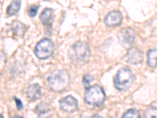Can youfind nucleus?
I'll return each instance as SVG.
<instances>
[{"mask_svg": "<svg viewBox=\"0 0 157 118\" xmlns=\"http://www.w3.org/2000/svg\"><path fill=\"white\" fill-rule=\"evenodd\" d=\"M105 98V91L99 85H94L86 88L84 101L90 107H100L104 104Z\"/></svg>", "mask_w": 157, "mask_h": 118, "instance_id": "3", "label": "nucleus"}, {"mask_svg": "<svg viewBox=\"0 0 157 118\" xmlns=\"http://www.w3.org/2000/svg\"><path fill=\"white\" fill-rule=\"evenodd\" d=\"M134 81L132 70L128 67H123L118 70L114 78L115 87L119 91H126L131 87Z\"/></svg>", "mask_w": 157, "mask_h": 118, "instance_id": "4", "label": "nucleus"}, {"mask_svg": "<svg viewBox=\"0 0 157 118\" xmlns=\"http://www.w3.org/2000/svg\"><path fill=\"white\" fill-rule=\"evenodd\" d=\"M68 56L71 62L75 65H84L87 63L90 57V50L86 43L75 42L68 50Z\"/></svg>", "mask_w": 157, "mask_h": 118, "instance_id": "1", "label": "nucleus"}, {"mask_svg": "<svg viewBox=\"0 0 157 118\" xmlns=\"http://www.w3.org/2000/svg\"><path fill=\"white\" fill-rule=\"evenodd\" d=\"M21 0H13L7 7L6 14L10 17L17 15L21 9Z\"/></svg>", "mask_w": 157, "mask_h": 118, "instance_id": "14", "label": "nucleus"}, {"mask_svg": "<svg viewBox=\"0 0 157 118\" xmlns=\"http://www.w3.org/2000/svg\"><path fill=\"white\" fill-rule=\"evenodd\" d=\"M13 100H14V102H16V106L18 110H21V109H23L24 108L23 102L21 101V99H19V98H17V97H13Z\"/></svg>", "mask_w": 157, "mask_h": 118, "instance_id": "20", "label": "nucleus"}, {"mask_svg": "<svg viewBox=\"0 0 157 118\" xmlns=\"http://www.w3.org/2000/svg\"><path fill=\"white\" fill-rule=\"evenodd\" d=\"M39 8V6L38 5H33L29 6V7L28 8V14H29V17H30V18H34L35 16H36Z\"/></svg>", "mask_w": 157, "mask_h": 118, "instance_id": "18", "label": "nucleus"}, {"mask_svg": "<svg viewBox=\"0 0 157 118\" xmlns=\"http://www.w3.org/2000/svg\"><path fill=\"white\" fill-rule=\"evenodd\" d=\"M60 109L65 113H74L78 109V102L75 97L68 95L59 101Z\"/></svg>", "mask_w": 157, "mask_h": 118, "instance_id": "6", "label": "nucleus"}, {"mask_svg": "<svg viewBox=\"0 0 157 118\" xmlns=\"http://www.w3.org/2000/svg\"><path fill=\"white\" fill-rule=\"evenodd\" d=\"M29 27L25 25L23 22H21L19 21H14L11 25V29H12L13 34L17 36L23 37L26 31L28 30Z\"/></svg>", "mask_w": 157, "mask_h": 118, "instance_id": "12", "label": "nucleus"}, {"mask_svg": "<svg viewBox=\"0 0 157 118\" xmlns=\"http://www.w3.org/2000/svg\"><path fill=\"white\" fill-rule=\"evenodd\" d=\"M143 52L136 47L130 48L127 54V62L130 65H138L143 61Z\"/></svg>", "mask_w": 157, "mask_h": 118, "instance_id": "9", "label": "nucleus"}, {"mask_svg": "<svg viewBox=\"0 0 157 118\" xmlns=\"http://www.w3.org/2000/svg\"><path fill=\"white\" fill-rule=\"evenodd\" d=\"M13 117H23V116H17H17H13Z\"/></svg>", "mask_w": 157, "mask_h": 118, "instance_id": "21", "label": "nucleus"}, {"mask_svg": "<svg viewBox=\"0 0 157 118\" xmlns=\"http://www.w3.org/2000/svg\"><path fill=\"white\" fill-rule=\"evenodd\" d=\"M119 40L122 46L130 48L135 40V32L131 28H127L120 31L119 33Z\"/></svg>", "mask_w": 157, "mask_h": 118, "instance_id": "7", "label": "nucleus"}, {"mask_svg": "<svg viewBox=\"0 0 157 118\" xmlns=\"http://www.w3.org/2000/svg\"><path fill=\"white\" fill-rule=\"evenodd\" d=\"M28 98L29 100L35 102L38 100L42 97V88L38 84H31L28 88L27 92H26Z\"/></svg>", "mask_w": 157, "mask_h": 118, "instance_id": "10", "label": "nucleus"}, {"mask_svg": "<svg viewBox=\"0 0 157 118\" xmlns=\"http://www.w3.org/2000/svg\"><path fill=\"white\" fill-rule=\"evenodd\" d=\"M55 50V46L52 40L45 38L39 42L35 47L34 53L40 60L48 59L53 56Z\"/></svg>", "mask_w": 157, "mask_h": 118, "instance_id": "5", "label": "nucleus"}, {"mask_svg": "<svg viewBox=\"0 0 157 118\" xmlns=\"http://www.w3.org/2000/svg\"><path fill=\"white\" fill-rule=\"evenodd\" d=\"M48 86L53 91L61 92L64 91L70 83V75L64 69H57L49 76L47 80Z\"/></svg>", "mask_w": 157, "mask_h": 118, "instance_id": "2", "label": "nucleus"}, {"mask_svg": "<svg viewBox=\"0 0 157 118\" xmlns=\"http://www.w3.org/2000/svg\"><path fill=\"white\" fill-rule=\"evenodd\" d=\"M156 106H150L145 111L144 116L145 117H156L157 112H156Z\"/></svg>", "mask_w": 157, "mask_h": 118, "instance_id": "17", "label": "nucleus"}, {"mask_svg": "<svg viewBox=\"0 0 157 118\" xmlns=\"http://www.w3.org/2000/svg\"><path fill=\"white\" fill-rule=\"evenodd\" d=\"M122 117H124V118H127V117L139 118V117H141V114H140L139 111L137 110V109H127L125 113H123V116H122Z\"/></svg>", "mask_w": 157, "mask_h": 118, "instance_id": "16", "label": "nucleus"}, {"mask_svg": "<svg viewBox=\"0 0 157 118\" xmlns=\"http://www.w3.org/2000/svg\"><path fill=\"white\" fill-rule=\"evenodd\" d=\"M123 22V14L119 10H113L109 13L104 20V23L108 27H117Z\"/></svg>", "mask_w": 157, "mask_h": 118, "instance_id": "8", "label": "nucleus"}, {"mask_svg": "<svg viewBox=\"0 0 157 118\" xmlns=\"http://www.w3.org/2000/svg\"><path fill=\"white\" fill-rule=\"evenodd\" d=\"M0 117H3V116L2 114H0Z\"/></svg>", "mask_w": 157, "mask_h": 118, "instance_id": "22", "label": "nucleus"}, {"mask_svg": "<svg viewBox=\"0 0 157 118\" xmlns=\"http://www.w3.org/2000/svg\"><path fill=\"white\" fill-rule=\"evenodd\" d=\"M54 18V10L51 8H45L40 14L39 19L43 25L51 26Z\"/></svg>", "mask_w": 157, "mask_h": 118, "instance_id": "11", "label": "nucleus"}, {"mask_svg": "<svg viewBox=\"0 0 157 118\" xmlns=\"http://www.w3.org/2000/svg\"><path fill=\"white\" fill-rule=\"evenodd\" d=\"M35 113L39 117H45V116H48L51 114V109L48 106V104L41 102L36 106V109H35Z\"/></svg>", "mask_w": 157, "mask_h": 118, "instance_id": "13", "label": "nucleus"}, {"mask_svg": "<svg viewBox=\"0 0 157 118\" xmlns=\"http://www.w3.org/2000/svg\"><path fill=\"white\" fill-rule=\"evenodd\" d=\"M93 81L94 77L92 75H90V74H86V75H84L83 79H82V83H83L85 88H89L90 84Z\"/></svg>", "mask_w": 157, "mask_h": 118, "instance_id": "19", "label": "nucleus"}, {"mask_svg": "<svg viewBox=\"0 0 157 118\" xmlns=\"http://www.w3.org/2000/svg\"><path fill=\"white\" fill-rule=\"evenodd\" d=\"M147 57H148V65L150 67H152V68H155L156 67L157 65V50L155 48L152 49L148 52V54H147Z\"/></svg>", "mask_w": 157, "mask_h": 118, "instance_id": "15", "label": "nucleus"}]
</instances>
